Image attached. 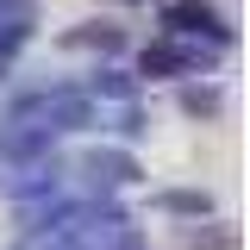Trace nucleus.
I'll use <instances>...</instances> for the list:
<instances>
[{"label": "nucleus", "instance_id": "obj_1", "mask_svg": "<svg viewBox=\"0 0 250 250\" xmlns=\"http://www.w3.org/2000/svg\"><path fill=\"white\" fill-rule=\"evenodd\" d=\"M82 125H94V100H88V94H75V88L19 100V113H13V150L50 138V131H82Z\"/></svg>", "mask_w": 250, "mask_h": 250}, {"label": "nucleus", "instance_id": "obj_2", "mask_svg": "<svg viewBox=\"0 0 250 250\" xmlns=\"http://www.w3.org/2000/svg\"><path fill=\"white\" fill-rule=\"evenodd\" d=\"M207 50L200 44H150L144 50V75H200Z\"/></svg>", "mask_w": 250, "mask_h": 250}, {"label": "nucleus", "instance_id": "obj_3", "mask_svg": "<svg viewBox=\"0 0 250 250\" xmlns=\"http://www.w3.org/2000/svg\"><path fill=\"white\" fill-rule=\"evenodd\" d=\"M31 25H38V6L31 0H0V69L19 57V44L31 38Z\"/></svg>", "mask_w": 250, "mask_h": 250}, {"label": "nucleus", "instance_id": "obj_4", "mask_svg": "<svg viewBox=\"0 0 250 250\" xmlns=\"http://www.w3.org/2000/svg\"><path fill=\"white\" fill-rule=\"evenodd\" d=\"M169 25H175V31H207L213 44H225V38H231V31H225V19H219L213 6H194V0L169 6Z\"/></svg>", "mask_w": 250, "mask_h": 250}, {"label": "nucleus", "instance_id": "obj_5", "mask_svg": "<svg viewBox=\"0 0 250 250\" xmlns=\"http://www.w3.org/2000/svg\"><path fill=\"white\" fill-rule=\"evenodd\" d=\"M88 169H94V182H131V156H119V150H94Z\"/></svg>", "mask_w": 250, "mask_h": 250}]
</instances>
